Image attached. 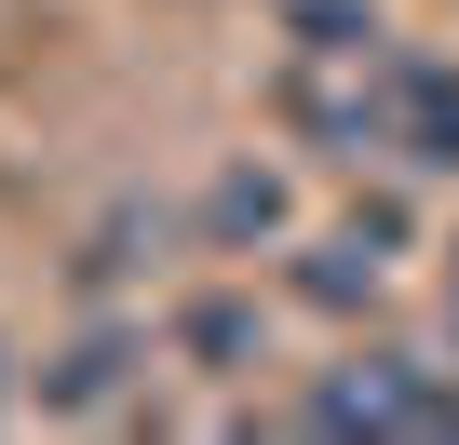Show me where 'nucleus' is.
I'll return each instance as SVG.
<instances>
[{
	"mask_svg": "<svg viewBox=\"0 0 459 445\" xmlns=\"http://www.w3.org/2000/svg\"><path fill=\"white\" fill-rule=\"evenodd\" d=\"M271 122L311 162H378L392 149V55H271Z\"/></svg>",
	"mask_w": 459,
	"mask_h": 445,
	"instance_id": "1",
	"label": "nucleus"
},
{
	"mask_svg": "<svg viewBox=\"0 0 459 445\" xmlns=\"http://www.w3.org/2000/svg\"><path fill=\"white\" fill-rule=\"evenodd\" d=\"M298 432H459V378L419 351H351L298 391Z\"/></svg>",
	"mask_w": 459,
	"mask_h": 445,
	"instance_id": "2",
	"label": "nucleus"
},
{
	"mask_svg": "<svg viewBox=\"0 0 459 445\" xmlns=\"http://www.w3.org/2000/svg\"><path fill=\"white\" fill-rule=\"evenodd\" d=\"M28 418H68V432L149 418V324H82L55 364H28Z\"/></svg>",
	"mask_w": 459,
	"mask_h": 445,
	"instance_id": "3",
	"label": "nucleus"
},
{
	"mask_svg": "<svg viewBox=\"0 0 459 445\" xmlns=\"http://www.w3.org/2000/svg\"><path fill=\"white\" fill-rule=\"evenodd\" d=\"M162 351H176V364H203V378H257V364H271V311H257L244 284H203V297H176Z\"/></svg>",
	"mask_w": 459,
	"mask_h": 445,
	"instance_id": "4",
	"label": "nucleus"
},
{
	"mask_svg": "<svg viewBox=\"0 0 459 445\" xmlns=\"http://www.w3.org/2000/svg\"><path fill=\"white\" fill-rule=\"evenodd\" d=\"M392 162L459 175V68L446 55H392Z\"/></svg>",
	"mask_w": 459,
	"mask_h": 445,
	"instance_id": "5",
	"label": "nucleus"
},
{
	"mask_svg": "<svg viewBox=\"0 0 459 445\" xmlns=\"http://www.w3.org/2000/svg\"><path fill=\"white\" fill-rule=\"evenodd\" d=\"M298 230V189L271 175V162H216V189H203V244L216 257H257V244H284Z\"/></svg>",
	"mask_w": 459,
	"mask_h": 445,
	"instance_id": "6",
	"label": "nucleus"
},
{
	"mask_svg": "<svg viewBox=\"0 0 459 445\" xmlns=\"http://www.w3.org/2000/svg\"><path fill=\"white\" fill-rule=\"evenodd\" d=\"M378 284H392V257L351 230V216H338L325 244H298V270H284V297H298V311H378Z\"/></svg>",
	"mask_w": 459,
	"mask_h": 445,
	"instance_id": "7",
	"label": "nucleus"
},
{
	"mask_svg": "<svg viewBox=\"0 0 459 445\" xmlns=\"http://www.w3.org/2000/svg\"><path fill=\"white\" fill-rule=\"evenodd\" d=\"M149 257H162V202H108L95 230H82V257H68V284H82V297H122Z\"/></svg>",
	"mask_w": 459,
	"mask_h": 445,
	"instance_id": "8",
	"label": "nucleus"
},
{
	"mask_svg": "<svg viewBox=\"0 0 459 445\" xmlns=\"http://www.w3.org/2000/svg\"><path fill=\"white\" fill-rule=\"evenodd\" d=\"M284 55H392L378 0H284Z\"/></svg>",
	"mask_w": 459,
	"mask_h": 445,
	"instance_id": "9",
	"label": "nucleus"
},
{
	"mask_svg": "<svg viewBox=\"0 0 459 445\" xmlns=\"http://www.w3.org/2000/svg\"><path fill=\"white\" fill-rule=\"evenodd\" d=\"M351 230H365V244H378V257H405V244H419V216H405V202H392V189H365V202H351Z\"/></svg>",
	"mask_w": 459,
	"mask_h": 445,
	"instance_id": "10",
	"label": "nucleus"
},
{
	"mask_svg": "<svg viewBox=\"0 0 459 445\" xmlns=\"http://www.w3.org/2000/svg\"><path fill=\"white\" fill-rule=\"evenodd\" d=\"M14 418H28V364L0 351V432H14Z\"/></svg>",
	"mask_w": 459,
	"mask_h": 445,
	"instance_id": "11",
	"label": "nucleus"
}]
</instances>
